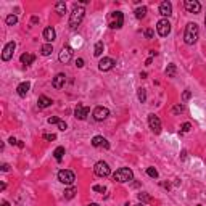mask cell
<instances>
[{
  "instance_id": "cell-44",
  "label": "cell",
  "mask_w": 206,
  "mask_h": 206,
  "mask_svg": "<svg viewBox=\"0 0 206 206\" xmlns=\"http://www.w3.org/2000/svg\"><path fill=\"white\" fill-rule=\"evenodd\" d=\"M145 64H147V66H150V64H152V58H148V60L145 61Z\"/></svg>"
},
{
  "instance_id": "cell-29",
  "label": "cell",
  "mask_w": 206,
  "mask_h": 206,
  "mask_svg": "<svg viewBox=\"0 0 206 206\" xmlns=\"http://www.w3.org/2000/svg\"><path fill=\"white\" fill-rule=\"evenodd\" d=\"M137 97H139V102L140 103H145V100H147V92H145V89H139V92H137Z\"/></svg>"
},
{
  "instance_id": "cell-10",
  "label": "cell",
  "mask_w": 206,
  "mask_h": 206,
  "mask_svg": "<svg viewBox=\"0 0 206 206\" xmlns=\"http://www.w3.org/2000/svg\"><path fill=\"white\" fill-rule=\"evenodd\" d=\"M92 116H93L95 121H105V119L109 116V109L105 108V106H97V108L93 109Z\"/></svg>"
},
{
  "instance_id": "cell-15",
  "label": "cell",
  "mask_w": 206,
  "mask_h": 206,
  "mask_svg": "<svg viewBox=\"0 0 206 206\" xmlns=\"http://www.w3.org/2000/svg\"><path fill=\"white\" fill-rule=\"evenodd\" d=\"M171 13H172V5H171V2L164 0V2L159 3V15H161V16H171Z\"/></svg>"
},
{
  "instance_id": "cell-40",
  "label": "cell",
  "mask_w": 206,
  "mask_h": 206,
  "mask_svg": "<svg viewBox=\"0 0 206 206\" xmlns=\"http://www.w3.org/2000/svg\"><path fill=\"white\" fill-rule=\"evenodd\" d=\"M145 37L147 39H153V29H147L145 31Z\"/></svg>"
},
{
  "instance_id": "cell-36",
  "label": "cell",
  "mask_w": 206,
  "mask_h": 206,
  "mask_svg": "<svg viewBox=\"0 0 206 206\" xmlns=\"http://www.w3.org/2000/svg\"><path fill=\"white\" fill-rule=\"evenodd\" d=\"M92 188H93V192H100V193H105V190H106L103 185H93Z\"/></svg>"
},
{
  "instance_id": "cell-23",
  "label": "cell",
  "mask_w": 206,
  "mask_h": 206,
  "mask_svg": "<svg viewBox=\"0 0 206 206\" xmlns=\"http://www.w3.org/2000/svg\"><path fill=\"white\" fill-rule=\"evenodd\" d=\"M63 155H64V147H58V148H55L53 156H55V159H57L58 163L63 159Z\"/></svg>"
},
{
  "instance_id": "cell-50",
  "label": "cell",
  "mask_w": 206,
  "mask_h": 206,
  "mask_svg": "<svg viewBox=\"0 0 206 206\" xmlns=\"http://www.w3.org/2000/svg\"><path fill=\"white\" fill-rule=\"evenodd\" d=\"M198 206H201V204H198Z\"/></svg>"
},
{
  "instance_id": "cell-13",
  "label": "cell",
  "mask_w": 206,
  "mask_h": 206,
  "mask_svg": "<svg viewBox=\"0 0 206 206\" xmlns=\"http://www.w3.org/2000/svg\"><path fill=\"white\" fill-rule=\"evenodd\" d=\"M114 64H116V61H114L113 58L105 57V58H102L100 63H98V70H100V71H109V70H113V68H114Z\"/></svg>"
},
{
  "instance_id": "cell-41",
  "label": "cell",
  "mask_w": 206,
  "mask_h": 206,
  "mask_svg": "<svg viewBox=\"0 0 206 206\" xmlns=\"http://www.w3.org/2000/svg\"><path fill=\"white\" fill-rule=\"evenodd\" d=\"M76 66H77V68H82V66H84V60L77 58V60H76Z\"/></svg>"
},
{
  "instance_id": "cell-2",
  "label": "cell",
  "mask_w": 206,
  "mask_h": 206,
  "mask_svg": "<svg viewBox=\"0 0 206 206\" xmlns=\"http://www.w3.org/2000/svg\"><path fill=\"white\" fill-rule=\"evenodd\" d=\"M84 15H86V8L82 7V5L74 3L73 11H71V15H70V27H71V29H76V27L82 23Z\"/></svg>"
},
{
  "instance_id": "cell-21",
  "label": "cell",
  "mask_w": 206,
  "mask_h": 206,
  "mask_svg": "<svg viewBox=\"0 0 206 206\" xmlns=\"http://www.w3.org/2000/svg\"><path fill=\"white\" fill-rule=\"evenodd\" d=\"M37 105H39V108H48L52 105V100L48 97H45V95H40L37 100Z\"/></svg>"
},
{
  "instance_id": "cell-32",
  "label": "cell",
  "mask_w": 206,
  "mask_h": 206,
  "mask_svg": "<svg viewBox=\"0 0 206 206\" xmlns=\"http://www.w3.org/2000/svg\"><path fill=\"white\" fill-rule=\"evenodd\" d=\"M147 174H148L150 177H153V179H158V171H156L155 168H148V169H147Z\"/></svg>"
},
{
  "instance_id": "cell-7",
  "label": "cell",
  "mask_w": 206,
  "mask_h": 206,
  "mask_svg": "<svg viewBox=\"0 0 206 206\" xmlns=\"http://www.w3.org/2000/svg\"><path fill=\"white\" fill-rule=\"evenodd\" d=\"M156 31H158V34H159L161 37L169 36V32H171V23H169L166 18L159 19V21L156 23Z\"/></svg>"
},
{
  "instance_id": "cell-9",
  "label": "cell",
  "mask_w": 206,
  "mask_h": 206,
  "mask_svg": "<svg viewBox=\"0 0 206 206\" xmlns=\"http://www.w3.org/2000/svg\"><path fill=\"white\" fill-rule=\"evenodd\" d=\"M148 126L155 134H159L161 132V119L156 116V114H148Z\"/></svg>"
},
{
  "instance_id": "cell-46",
  "label": "cell",
  "mask_w": 206,
  "mask_h": 206,
  "mask_svg": "<svg viewBox=\"0 0 206 206\" xmlns=\"http://www.w3.org/2000/svg\"><path fill=\"white\" fill-rule=\"evenodd\" d=\"M2 206H10V203H8V201H5V200H3V201H2Z\"/></svg>"
},
{
  "instance_id": "cell-25",
  "label": "cell",
  "mask_w": 206,
  "mask_h": 206,
  "mask_svg": "<svg viewBox=\"0 0 206 206\" xmlns=\"http://www.w3.org/2000/svg\"><path fill=\"white\" fill-rule=\"evenodd\" d=\"M52 52H53V45L52 44H45V45H42V48H40V53H42L44 57L52 55Z\"/></svg>"
},
{
  "instance_id": "cell-39",
  "label": "cell",
  "mask_w": 206,
  "mask_h": 206,
  "mask_svg": "<svg viewBox=\"0 0 206 206\" xmlns=\"http://www.w3.org/2000/svg\"><path fill=\"white\" fill-rule=\"evenodd\" d=\"M47 121H48V124H58V121H60V119H58L57 116H52V118H48Z\"/></svg>"
},
{
  "instance_id": "cell-24",
  "label": "cell",
  "mask_w": 206,
  "mask_h": 206,
  "mask_svg": "<svg viewBox=\"0 0 206 206\" xmlns=\"http://www.w3.org/2000/svg\"><path fill=\"white\" fill-rule=\"evenodd\" d=\"M55 10H57V13L60 16H63L66 13V3L64 2H57V5H55Z\"/></svg>"
},
{
  "instance_id": "cell-19",
  "label": "cell",
  "mask_w": 206,
  "mask_h": 206,
  "mask_svg": "<svg viewBox=\"0 0 206 206\" xmlns=\"http://www.w3.org/2000/svg\"><path fill=\"white\" fill-rule=\"evenodd\" d=\"M55 37H57V32H55V29H53V27H45V29H44V39L47 40V42L48 44H52L53 42V40H55Z\"/></svg>"
},
{
  "instance_id": "cell-49",
  "label": "cell",
  "mask_w": 206,
  "mask_h": 206,
  "mask_svg": "<svg viewBox=\"0 0 206 206\" xmlns=\"http://www.w3.org/2000/svg\"><path fill=\"white\" fill-rule=\"evenodd\" d=\"M204 26H206V16H204Z\"/></svg>"
},
{
  "instance_id": "cell-48",
  "label": "cell",
  "mask_w": 206,
  "mask_h": 206,
  "mask_svg": "<svg viewBox=\"0 0 206 206\" xmlns=\"http://www.w3.org/2000/svg\"><path fill=\"white\" fill-rule=\"evenodd\" d=\"M135 206H145V203H137Z\"/></svg>"
},
{
  "instance_id": "cell-35",
  "label": "cell",
  "mask_w": 206,
  "mask_h": 206,
  "mask_svg": "<svg viewBox=\"0 0 206 206\" xmlns=\"http://www.w3.org/2000/svg\"><path fill=\"white\" fill-rule=\"evenodd\" d=\"M190 129H192V124H190V122H184L182 127H181V131H182V132H188Z\"/></svg>"
},
{
  "instance_id": "cell-33",
  "label": "cell",
  "mask_w": 206,
  "mask_h": 206,
  "mask_svg": "<svg viewBox=\"0 0 206 206\" xmlns=\"http://www.w3.org/2000/svg\"><path fill=\"white\" fill-rule=\"evenodd\" d=\"M57 139V135L55 134H44V140H48V142H53Z\"/></svg>"
},
{
  "instance_id": "cell-31",
  "label": "cell",
  "mask_w": 206,
  "mask_h": 206,
  "mask_svg": "<svg viewBox=\"0 0 206 206\" xmlns=\"http://www.w3.org/2000/svg\"><path fill=\"white\" fill-rule=\"evenodd\" d=\"M184 109H185V106L181 103V105H175V106L172 108V113H174V114H181V113H184Z\"/></svg>"
},
{
  "instance_id": "cell-34",
  "label": "cell",
  "mask_w": 206,
  "mask_h": 206,
  "mask_svg": "<svg viewBox=\"0 0 206 206\" xmlns=\"http://www.w3.org/2000/svg\"><path fill=\"white\" fill-rule=\"evenodd\" d=\"M139 200H140L142 203H147V201H150V197H148L147 193H139Z\"/></svg>"
},
{
  "instance_id": "cell-22",
  "label": "cell",
  "mask_w": 206,
  "mask_h": 206,
  "mask_svg": "<svg viewBox=\"0 0 206 206\" xmlns=\"http://www.w3.org/2000/svg\"><path fill=\"white\" fill-rule=\"evenodd\" d=\"M147 7H139V8H137L135 10V18L137 19H143L145 16H147Z\"/></svg>"
},
{
  "instance_id": "cell-4",
  "label": "cell",
  "mask_w": 206,
  "mask_h": 206,
  "mask_svg": "<svg viewBox=\"0 0 206 206\" xmlns=\"http://www.w3.org/2000/svg\"><path fill=\"white\" fill-rule=\"evenodd\" d=\"M58 181H60L61 184H64V185H73L74 181H76V175H74V172L70 171V169H61V171L58 172Z\"/></svg>"
},
{
  "instance_id": "cell-38",
  "label": "cell",
  "mask_w": 206,
  "mask_h": 206,
  "mask_svg": "<svg viewBox=\"0 0 206 206\" xmlns=\"http://www.w3.org/2000/svg\"><path fill=\"white\" fill-rule=\"evenodd\" d=\"M190 97H192V92H190V90H185L184 95H182V100L187 102V100H190Z\"/></svg>"
},
{
  "instance_id": "cell-12",
  "label": "cell",
  "mask_w": 206,
  "mask_h": 206,
  "mask_svg": "<svg viewBox=\"0 0 206 206\" xmlns=\"http://www.w3.org/2000/svg\"><path fill=\"white\" fill-rule=\"evenodd\" d=\"M15 48H16V44H15V42H8V44L3 47V52H2V60H3V61L11 60L13 53H15Z\"/></svg>"
},
{
  "instance_id": "cell-11",
  "label": "cell",
  "mask_w": 206,
  "mask_h": 206,
  "mask_svg": "<svg viewBox=\"0 0 206 206\" xmlns=\"http://www.w3.org/2000/svg\"><path fill=\"white\" fill-rule=\"evenodd\" d=\"M89 114H90V108H89V106L77 105V106H76V109H74V118H76V119H79V121H84Z\"/></svg>"
},
{
  "instance_id": "cell-20",
  "label": "cell",
  "mask_w": 206,
  "mask_h": 206,
  "mask_svg": "<svg viewBox=\"0 0 206 206\" xmlns=\"http://www.w3.org/2000/svg\"><path fill=\"white\" fill-rule=\"evenodd\" d=\"M19 60H21V63L26 64V66H27V64H32V63L36 61V55H32V53H23Z\"/></svg>"
},
{
  "instance_id": "cell-27",
  "label": "cell",
  "mask_w": 206,
  "mask_h": 206,
  "mask_svg": "<svg viewBox=\"0 0 206 206\" xmlns=\"http://www.w3.org/2000/svg\"><path fill=\"white\" fill-rule=\"evenodd\" d=\"M76 187H70L68 190H64V198L66 200H71V198H74V195H76Z\"/></svg>"
},
{
  "instance_id": "cell-45",
  "label": "cell",
  "mask_w": 206,
  "mask_h": 206,
  "mask_svg": "<svg viewBox=\"0 0 206 206\" xmlns=\"http://www.w3.org/2000/svg\"><path fill=\"white\" fill-rule=\"evenodd\" d=\"M31 21H32V23H34V24H36V23H39V18H36V16H34V18H32V19H31Z\"/></svg>"
},
{
  "instance_id": "cell-37",
  "label": "cell",
  "mask_w": 206,
  "mask_h": 206,
  "mask_svg": "<svg viewBox=\"0 0 206 206\" xmlns=\"http://www.w3.org/2000/svg\"><path fill=\"white\" fill-rule=\"evenodd\" d=\"M57 126H58V129H60V131H66V129H68L66 122H64V121H61V119L58 121V124H57Z\"/></svg>"
},
{
  "instance_id": "cell-8",
  "label": "cell",
  "mask_w": 206,
  "mask_h": 206,
  "mask_svg": "<svg viewBox=\"0 0 206 206\" xmlns=\"http://www.w3.org/2000/svg\"><path fill=\"white\" fill-rule=\"evenodd\" d=\"M71 58H73V48H71L70 45H64V47L61 48L60 55H58V60H60V63H63V64H68V63L71 61Z\"/></svg>"
},
{
  "instance_id": "cell-14",
  "label": "cell",
  "mask_w": 206,
  "mask_h": 206,
  "mask_svg": "<svg viewBox=\"0 0 206 206\" xmlns=\"http://www.w3.org/2000/svg\"><path fill=\"white\" fill-rule=\"evenodd\" d=\"M184 7H185V10L188 13H195V15H197V13H200V10H201V5H200L198 0H185Z\"/></svg>"
},
{
  "instance_id": "cell-5",
  "label": "cell",
  "mask_w": 206,
  "mask_h": 206,
  "mask_svg": "<svg viewBox=\"0 0 206 206\" xmlns=\"http://www.w3.org/2000/svg\"><path fill=\"white\" fill-rule=\"evenodd\" d=\"M93 172H95V175H98V177H108L109 174H111V169H109L108 163L98 161V163L93 166Z\"/></svg>"
},
{
  "instance_id": "cell-42",
  "label": "cell",
  "mask_w": 206,
  "mask_h": 206,
  "mask_svg": "<svg viewBox=\"0 0 206 206\" xmlns=\"http://www.w3.org/2000/svg\"><path fill=\"white\" fill-rule=\"evenodd\" d=\"M8 142H10V143H11V145H18V140H16V139H15V137H11V139H10V140H8Z\"/></svg>"
},
{
  "instance_id": "cell-43",
  "label": "cell",
  "mask_w": 206,
  "mask_h": 206,
  "mask_svg": "<svg viewBox=\"0 0 206 206\" xmlns=\"http://www.w3.org/2000/svg\"><path fill=\"white\" fill-rule=\"evenodd\" d=\"M8 169H10V166H8V164H2V171H3V172H7Z\"/></svg>"
},
{
  "instance_id": "cell-47",
  "label": "cell",
  "mask_w": 206,
  "mask_h": 206,
  "mask_svg": "<svg viewBox=\"0 0 206 206\" xmlns=\"http://www.w3.org/2000/svg\"><path fill=\"white\" fill-rule=\"evenodd\" d=\"M87 206H100V204H97V203H90V204H87Z\"/></svg>"
},
{
  "instance_id": "cell-1",
  "label": "cell",
  "mask_w": 206,
  "mask_h": 206,
  "mask_svg": "<svg viewBox=\"0 0 206 206\" xmlns=\"http://www.w3.org/2000/svg\"><path fill=\"white\" fill-rule=\"evenodd\" d=\"M198 34H200V29H198V24L197 23H188L185 26V32H184V42L187 45H193L197 40H198Z\"/></svg>"
},
{
  "instance_id": "cell-28",
  "label": "cell",
  "mask_w": 206,
  "mask_h": 206,
  "mask_svg": "<svg viewBox=\"0 0 206 206\" xmlns=\"http://www.w3.org/2000/svg\"><path fill=\"white\" fill-rule=\"evenodd\" d=\"M175 73H177L175 64H169V66H168V70H166V76H168V77H174Z\"/></svg>"
},
{
  "instance_id": "cell-16",
  "label": "cell",
  "mask_w": 206,
  "mask_h": 206,
  "mask_svg": "<svg viewBox=\"0 0 206 206\" xmlns=\"http://www.w3.org/2000/svg\"><path fill=\"white\" fill-rule=\"evenodd\" d=\"M64 82H66V76H64L63 73H58L57 76L53 77L52 86H53L55 89H61V87H64Z\"/></svg>"
},
{
  "instance_id": "cell-26",
  "label": "cell",
  "mask_w": 206,
  "mask_h": 206,
  "mask_svg": "<svg viewBox=\"0 0 206 206\" xmlns=\"http://www.w3.org/2000/svg\"><path fill=\"white\" fill-rule=\"evenodd\" d=\"M102 53H103V42H102V40H98V42L95 44L93 55H95V57H102Z\"/></svg>"
},
{
  "instance_id": "cell-3",
  "label": "cell",
  "mask_w": 206,
  "mask_h": 206,
  "mask_svg": "<svg viewBox=\"0 0 206 206\" xmlns=\"http://www.w3.org/2000/svg\"><path fill=\"white\" fill-rule=\"evenodd\" d=\"M134 179V172L129 168H121L113 174V181L119 182V184H124V182H131Z\"/></svg>"
},
{
  "instance_id": "cell-30",
  "label": "cell",
  "mask_w": 206,
  "mask_h": 206,
  "mask_svg": "<svg viewBox=\"0 0 206 206\" xmlns=\"http://www.w3.org/2000/svg\"><path fill=\"white\" fill-rule=\"evenodd\" d=\"M5 21H7V24H8V26H15V24L18 23V18H16L15 15H8Z\"/></svg>"
},
{
  "instance_id": "cell-18",
  "label": "cell",
  "mask_w": 206,
  "mask_h": 206,
  "mask_svg": "<svg viewBox=\"0 0 206 206\" xmlns=\"http://www.w3.org/2000/svg\"><path fill=\"white\" fill-rule=\"evenodd\" d=\"M29 89H31V84H29V82H21V84L16 87V93L19 95V97H26V95H27V92H29Z\"/></svg>"
},
{
  "instance_id": "cell-17",
  "label": "cell",
  "mask_w": 206,
  "mask_h": 206,
  "mask_svg": "<svg viewBox=\"0 0 206 206\" xmlns=\"http://www.w3.org/2000/svg\"><path fill=\"white\" fill-rule=\"evenodd\" d=\"M92 145L93 147H103V148H109V143H108V140L106 139H103L102 135H95L93 139H92Z\"/></svg>"
},
{
  "instance_id": "cell-6",
  "label": "cell",
  "mask_w": 206,
  "mask_h": 206,
  "mask_svg": "<svg viewBox=\"0 0 206 206\" xmlns=\"http://www.w3.org/2000/svg\"><path fill=\"white\" fill-rule=\"evenodd\" d=\"M124 24V15L121 11H113L111 13V21H109V27L111 29H121Z\"/></svg>"
}]
</instances>
